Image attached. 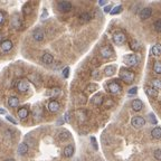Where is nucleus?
I'll list each match as a JSON object with an SVG mask.
<instances>
[{
	"label": "nucleus",
	"instance_id": "32",
	"mask_svg": "<svg viewBox=\"0 0 161 161\" xmlns=\"http://www.w3.org/2000/svg\"><path fill=\"white\" fill-rule=\"evenodd\" d=\"M153 27H154L156 31H158V33H161V19H159V20H157V21H154Z\"/></svg>",
	"mask_w": 161,
	"mask_h": 161
},
{
	"label": "nucleus",
	"instance_id": "34",
	"mask_svg": "<svg viewBox=\"0 0 161 161\" xmlns=\"http://www.w3.org/2000/svg\"><path fill=\"white\" fill-rule=\"evenodd\" d=\"M153 154H154V158H156L157 160H161V150L160 149H157Z\"/></svg>",
	"mask_w": 161,
	"mask_h": 161
},
{
	"label": "nucleus",
	"instance_id": "31",
	"mask_svg": "<svg viewBox=\"0 0 161 161\" xmlns=\"http://www.w3.org/2000/svg\"><path fill=\"white\" fill-rule=\"evenodd\" d=\"M122 11V6H116V7H114V8L111 10V15H118V13H120Z\"/></svg>",
	"mask_w": 161,
	"mask_h": 161
},
{
	"label": "nucleus",
	"instance_id": "29",
	"mask_svg": "<svg viewBox=\"0 0 161 161\" xmlns=\"http://www.w3.org/2000/svg\"><path fill=\"white\" fill-rule=\"evenodd\" d=\"M80 19L82 21H84V22H86V21L91 20V15H89V13H83L82 15L80 16Z\"/></svg>",
	"mask_w": 161,
	"mask_h": 161
},
{
	"label": "nucleus",
	"instance_id": "8",
	"mask_svg": "<svg viewBox=\"0 0 161 161\" xmlns=\"http://www.w3.org/2000/svg\"><path fill=\"white\" fill-rule=\"evenodd\" d=\"M107 89H109V91H110L112 94H119L120 92H121V86H120L116 82H111V83H109L107 84Z\"/></svg>",
	"mask_w": 161,
	"mask_h": 161
},
{
	"label": "nucleus",
	"instance_id": "13",
	"mask_svg": "<svg viewBox=\"0 0 161 161\" xmlns=\"http://www.w3.org/2000/svg\"><path fill=\"white\" fill-rule=\"evenodd\" d=\"M42 60L44 64L51 65V64H53V62H54V57H53V55L49 54V53H44L42 56Z\"/></svg>",
	"mask_w": 161,
	"mask_h": 161
},
{
	"label": "nucleus",
	"instance_id": "3",
	"mask_svg": "<svg viewBox=\"0 0 161 161\" xmlns=\"http://www.w3.org/2000/svg\"><path fill=\"white\" fill-rule=\"evenodd\" d=\"M131 124L136 127V129H140V127H144L145 120H144V118H142V116H134L131 121Z\"/></svg>",
	"mask_w": 161,
	"mask_h": 161
},
{
	"label": "nucleus",
	"instance_id": "25",
	"mask_svg": "<svg viewBox=\"0 0 161 161\" xmlns=\"http://www.w3.org/2000/svg\"><path fill=\"white\" fill-rule=\"evenodd\" d=\"M152 54L154 56H159L161 55V45L160 44H157V45H154V46L152 47Z\"/></svg>",
	"mask_w": 161,
	"mask_h": 161
},
{
	"label": "nucleus",
	"instance_id": "39",
	"mask_svg": "<svg viewBox=\"0 0 161 161\" xmlns=\"http://www.w3.org/2000/svg\"><path fill=\"white\" fill-rule=\"evenodd\" d=\"M98 73H100L98 71H94V72L92 73V76H93L94 78H100L101 76H100V74H98Z\"/></svg>",
	"mask_w": 161,
	"mask_h": 161
},
{
	"label": "nucleus",
	"instance_id": "16",
	"mask_svg": "<svg viewBox=\"0 0 161 161\" xmlns=\"http://www.w3.org/2000/svg\"><path fill=\"white\" fill-rule=\"evenodd\" d=\"M28 150H29V148H28V144L25 143V142H22V143L19 144V147H18V154H20V156H25L26 153L28 152Z\"/></svg>",
	"mask_w": 161,
	"mask_h": 161
},
{
	"label": "nucleus",
	"instance_id": "41",
	"mask_svg": "<svg viewBox=\"0 0 161 161\" xmlns=\"http://www.w3.org/2000/svg\"><path fill=\"white\" fill-rule=\"evenodd\" d=\"M91 141H92V143H93L94 149H98V143H96V141H95V138H94V136L91 138Z\"/></svg>",
	"mask_w": 161,
	"mask_h": 161
},
{
	"label": "nucleus",
	"instance_id": "33",
	"mask_svg": "<svg viewBox=\"0 0 161 161\" xmlns=\"http://www.w3.org/2000/svg\"><path fill=\"white\" fill-rule=\"evenodd\" d=\"M98 86L96 84H89L87 87H86V91H89V92H95V91H98Z\"/></svg>",
	"mask_w": 161,
	"mask_h": 161
},
{
	"label": "nucleus",
	"instance_id": "40",
	"mask_svg": "<svg viewBox=\"0 0 161 161\" xmlns=\"http://www.w3.org/2000/svg\"><path fill=\"white\" fill-rule=\"evenodd\" d=\"M136 92H138V87H132V89L129 91V94H130V95H132V94H136Z\"/></svg>",
	"mask_w": 161,
	"mask_h": 161
},
{
	"label": "nucleus",
	"instance_id": "20",
	"mask_svg": "<svg viewBox=\"0 0 161 161\" xmlns=\"http://www.w3.org/2000/svg\"><path fill=\"white\" fill-rule=\"evenodd\" d=\"M28 114H29V112H28V110H27L26 107H21V109H19V111H18V116H19L21 120H25L26 118H28Z\"/></svg>",
	"mask_w": 161,
	"mask_h": 161
},
{
	"label": "nucleus",
	"instance_id": "44",
	"mask_svg": "<svg viewBox=\"0 0 161 161\" xmlns=\"http://www.w3.org/2000/svg\"><path fill=\"white\" fill-rule=\"evenodd\" d=\"M98 4H100V6H105L106 1L105 0H100V1H98Z\"/></svg>",
	"mask_w": 161,
	"mask_h": 161
},
{
	"label": "nucleus",
	"instance_id": "47",
	"mask_svg": "<svg viewBox=\"0 0 161 161\" xmlns=\"http://www.w3.org/2000/svg\"><path fill=\"white\" fill-rule=\"evenodd\" d=\"M4 161H15V160H13V159H6Z\"/></svg>",
	"mask_w": 161,
	"mask_h": 161
},
{
	"label": "nucleus",
	"instance_id": "30",
	"mask_svg": "<svg viewBox=\"0 0 161 161\" xmlns=\"http://www.w3.org/2000/svg\"><path fill=\"white\" fill-rule=\"evenodd\" d=\"M22 13H24L25 16L29 15V13H31V6H30L29 4H25V6H24V8H22Z\"/></svg>",
	"mask_w": 161,
	"mask_h": 161
},
{
	"label": "nucleus",
	"instance_id": "46",
	"mask_svg": "<svg viewBox=\"0 0 161 161\" xmlns=\"http://www.w3.org/2000/svg\"><path fill=\"white\" fill-rule=\"evenodd\" d=\"M0 114H6V111L4 109H0Z\"/></svg>",
	"mask_w": 161,
	"mask_h": 161
},
{
	"label": "nucleus",
	"instance_id": "4",
	"mask_svg": "<svg viewBox=\"0 0 161 161\" xmlns=\"http://www.w3.org/2000/svg\"><path fill=\"white\" fill-rule=\"evenodd\" d=\"M33 38L36 42H42L44 38H45V33L44 30L40 29V28H36V29L33 31Z\"/></svg>",
	"mask_w": 161,
	"mask_h": 161
},
{
	"label": "nucleus",
	"instance_id": "45",
	"mask_svg": "<svg viewBox=\"0 0 161 161\" xmlns=\"http://www.w3.org/2000/svg\"><path fill=\"white\" fill-rule=\"evenodd\" d=\"M65 121H66V122H68V121H69V113H66V114H65Z\"/></svg>",
	"mask_w": 161,
	"mask_h": 161
},
{
	"label": "nucleus",
	"instance_id": "36",
	"mask_svg": "<svg viewBox=\"0 0 161 161\" xmlns=\"http://www.w3.org/2000/svg\"><path fill=\"white\" fill-rule=\"evenodd\" d=\"M6 119L8 120L9 122L13 123V124H17V121H16V120L13 119V116H11V115H6Z\"/></svg>",
	"mask_w": 161,
	"mask_h": 161
},
{
	"label": "nucleus",
	"instance_id": "10",
	"mask_svg": "<svg viewBox=\"0 0 161 161\" xmlns=\"http://www.w3.org/2000/svg\"><path fill=\"white\" fill-rule=\"evenodd\" d=\"M100 53H101L102 57H104V58H110V57H112V55H113L112 49L107 46L102 47L101 49H100Z\"/></svg>",
	"mask_w": 161,
	"mask_h": 161
},
{
	"label": "nucleus",
	"instance_id": "17",
	"mask_svg": "<svg viewBox=\"0 0 161 161\" xmlns=\"http://www.w3.org/2000/svg\"><path fill=\"white\" fill-rule=\"evenodd\" d=\"M8 105L10 107H13V109L18 107L19 106V98H16V96H10L8 98Z\"/></svg>",
	"mask_w": 161,
	"mask_h": 161
},
{
	"label": "nucleus",
	"instance_id": "2",
	"mask_svg": "<svg viewBox=\"0 0 161 161\" xmlns=\"http://www.w3.org/2000/svg\"><path fill=\"white\" fill-rule=\"evenodd\" d=\"M138 56L134 55V54H127L123 57V62L129 65V66H136L138 64Z\"/></svg>",
	"mask_w": 161,
	"mask_h": 161
},
{
	"label": "nucleus",
	"instance_id": "42",
	"mask_svg": "<svg viewBox=\"0 0 161 161\" xmlns=\"http://www.w3.org/2000/svg\"><path fill=\"white\" fill-rule=\"evenodd\" d=\"M111 4H107V6H105L104 7V13H111Z\"/></svg>",
	"mask_w": 161,
	"mask_h": 161
},
{
	"label": "nucleus",
	"instance_id": "19",
	"mask_svg": "<svg viewBox=\"0 0 161 161\" xmlns=\"http://www.w3.org/2000/svg\"><path fill=\"white\" fill-rule=\"evenodd\" d=\"M69 138H71V133L68 131H66V130L60 131V133H58V139H60V141H66L68 140Z\"/></svg>",
	"mask_w": 161,
	"mask_h": 161
},
{
	"label": "nucleus",
	"instance_id": "37",
	"mask_svg": "<svg viewBox=\"0 0 161 161\" xmlns=\"http://www.w3.org/2000/svg\"><path fill=\"white\" fill-rule=\"evenodd\" d=\"M60 89H51V95L53 96H56V95H60Z\"/></svg>",
	"mask_w": 161,
	"mask_h": 161
},
{
	"label": "nucleus",
	"instance_id": "38",
	"mask_svg": "<svg viewBox=\"0 0 161 161\" xmlns=\"http://www.w3.org/2000/svg\"><path fill=\"white\" fill-rule=\"evenodd\" d=\"M68 73H69V68L68 67H65L63 71V76L65 77V78H67L68 77Z\"/></svg>",
	"mask_w": 161,
	"mask_h": 161
},
{
	"label": "nucleus",
	"instance_id": "22",
	"mask_svg": "<svg viewBox=\"0 0 161 161\" xmlns=\"http://www.w3.org/2000/svg\"><path fill=\"white\" fill-rule=\"evenodd\" d=\"M151 136H152V138H154V139H160L161 138V127H154L152 131H151Z\"/></svg>",
	"mask_w": 161,
	"mask_h": 161
},
{
	"label": "nucleus",
	"instance_id": "43",
	"mask_svg": "<svg viewBox=\"0 0 161 161\" xmlns=\"http://www.w3.org/2000/svg\"><path fill=\"white\" fill-rule=\"evenodd\" d=\"M4 21V15L0 11V24H2Z\"/></svg>",
	"mask_w": 161,
	"mask_h": 161
},
{
	"label": "nucleus",
	"instance_id": "1",
	"mask_svg": "<svg viewBox=\"0 0 161 161\" xmlns=\"http://www.w3.org/2000/svg\"><path fill=\"white\" fill-rule=\"evenodd\" d=\"M120 77L123 80V82H125L127 84H130L134 80L136 74L132 71H130L129 68H121L120 69Z\"/></svg>",
	"mask_w": 161,
	"mask_h": 161
},
{
	"label": "nucleus",
	"instance_id": "9",
	"mask_svg": "<svg viewBox=\"0 0 161 161\" xmlns=\"http://www.w3.org/2000/svg\"><path fill=\"white\" fill-rule=\"evenodd\" d=\"M17 89L19 92H21V93H25V92H27L28 89H29V83L27 82V80H19L17 84Z\"/></svg>",
	"mask_w": 161,
	"mask_h": 161
},
{
	"label": "nucleus",
	"instance_id": "14",
	"mask_svg": "<svg viewBox=\"0 0 161 161\" xmlns=\"http://www.w3.org/2000/svg\"><path fill=\"white\" fill-rule=\"evenodd\" d=\"M131 106H132V109H133V111H136V112H139V111L142 110V107H143V103H142L140 100L136 98V100H133V101H132Z\"/></svg>",
	"mask_w": 161,
	"mask_h": 161
},
{
	"label": "nucleus",
	"instance_id": "23",
	"mask_svg": "<svg viewBox=\"0 0 161 161\" xmlns=\"http://www.w3.org/2000/svg\"><path fill=\"white\" fill-rule=\"evenodd\" d=\"M115 72V67L114 66H112V65H109V66H106L104 68V73H105L106 76H112Z\"/></svg>",
	"mask_w": 161,
	"mask_h": 161
},
{
	"label": "nucleus",
	"instance_id": "7",
	"mask_svg": "<svg viewBox=\"0 0 161 161\" xmlns=\"http://www.w3.org/2000/svg\"><path fill=\"white\" fill-rule=\"evenodd\" d=\"M13 48V42L9 40V39H6L4 42H1L0 44V49L4 51V53H8V51H11Z\"/></svg>",
	"mask_w": 161,
	"mask_h": 161
},
{
	"label": "nucleus",
	"instance_id": "27",
	"mask_svg": "<svg viewBox=\"0 0 161 161\" xmlns=\"http://www.w3.org/2000/svg\"><path fill=\"white\" fill-rule=\"evenodd\" d=\"M153 72L156 74H161V62H156L153 64Z\"/></svg>",
	"mask_w": 161,
	"mask_h": 161
},
{
	"label": "nucleus",
	"instance_id": "26",
	"mask_svg": "<svg viewBox=\"0 0 161 161\" xmlns=\"http://www.w3.org/2000/svg\"><path fill=\"white\" fill-rule=\"evenodd\" d=\"M103 96H102L101 94H98L96 96H94L93 98V103L94 104H96V105H101L102 103H103Z\"/></svg>",
	"mask_w": 161,
	"mask_h": 161
},
{
	"label": "nucleus",
	"instance_id": "35",
	"mask_svg": "<svg viewBox=\"0 0 161 161\" xmlns=\"http://www.w3.org/2000/svg\"><path fill=\"white\" fill-rule=\"evenodd\" d=\"M149 118H150V122L152 123V124H157V119H156V116H154L153 113H150Z\"/></svg>",
	"mask_w": 161,
	"mask_h": 161
},
{
	"label": "nucleus",
	"instance_id": "11",
	"mask_svg": "<svg viewBox=\"0 0 161 161\" xmlns=\"http://www.w3.org/2000/svg\"><path fill=\"white\" fill-rule=\"evenodd\" d=\"M11 27L15 28V29H19L21 27V19L17 13L13 16V19H11Z\"/></svg>",
	"mask_w": 161,
	"mask_h": 161
},
{
	"label": "nucleus",
	"instance_id": "15",
	"mask_svg": "<svg viewBox=\"0 0 161 161\" xmlns=\"http://www.w3.org/2000/svg\"><path fill=\"white\" fill-rule=\"evenodd\" d=\"M60 103L57 101H51L49 103H48V110L51 111V112H53V113H55V112H57V111L60 110Z\"/></svg>",
	"mask_w": 161,
	"mask_h": 161
},
{
	"label": "nucleus",
	"instance_id": "28",
	"mask_svg": "<svg viewBox=\"0 0 161 161\" xmlns=\"http://www.w3.org/2000/svg\"><path fill=\"white\" fill-rule=\"evenodd\" d=\"M152 86L153 89H156L157 91H161V80H153Z\"/></svg>",
	"mask_w": 161,
	"mask_h": 161
},
{
	"label": "nucleus",
	"instance_id": "5",
	"mask_svg": "<svg viewBox=\"0 0 161 161\" xmlns=\"http://www.w3.org/2000/svg\"><path fill=\"white\" fill-rule=\"evenodd\" d=\"M57 7L62 13H68L72 9V4L69 1H60L57 4Z\"/></svg>",
	"mask_w": 161,
	"mask_h": 161
},
{
	"label": "nucleus",
	"instance_id": "12",
	"mask_svg": "<svg viewBox=\"0 0 161 161\" xmlns=\"http://www.w3.org/2000/svg\"><path fill=\"white\" fill-rule=\"evenodd\" d=\"M63 154H64V157H66V158L72 157L73 154H74V145H73V144L66 145L63 150Z\"/></svg>",
	"mask_w": 161,
	"mask_h": 161
},
{
	"label": "nucleus",
	"instance_id": "18",
	"mask_svg": "<svg viewBox=\"0 0 161 161\" xmlns=\"http://www.w3.org/2000/svg\"><path fill=\"white\" fill-rule=\"evenodd\" d=\"M151 13H152V9L151 8H144L141 10V13H140V17L141 19H148L150 16H151Z\"/></svg>",
	"mask_w": 161,
	"mask_h": 161
},
{
	"label": "nucleus",
	"instance_id": "21",
	"mask_svg": "<svg viewBox=\"0 0 161 161\" xmlns=\"http://www.w3.org/2000/svg\"><path fill=\"white\" fill-rule=\"evenodd\" d=\"M145 92L150 98H157L158 96V91L156 89H153V87H147Z\"/></svg>",
	"mask_w": 161,
	"mask_h": 161
},
{
	"label": "nucleus",
	"instance_id": "24",
	"mask_svg": "<svg viewBox=\"0 0 161 161\" xmlns=\"http://www.w3.org/2000/svg\"><path fill=\"white\" fill-rule=\"evenodd\" d=\"M130 47H131V49L132 51H140L141 49V44L138 40H132L131 44H130Z\"/></svg>",
	"mask_w": 161,
	"mask_h": 161
},
{
	"label": "nucleus",
	"instance_id": "48",
	"mask_svg": "<svg viewBox=\"0 0 161 161\" xmlns=\"http://www.w3.org/2000/svg\"><path fill=\"white\" fill-rule=\"evenodd\" d=\"M0 39H1V34H0Z\"/></svg>",
	"mask_w": 161,
	"mask_h": 161
},
{
	"label": "nucleus",
	"instance_id": "6",
	"mask_svg": "<svg viewBox=\"0 0 161 161\" xmlns=\"http://www.w3.org/2000/svg\"><path fill=\"white\" fill-rule=\"evenodd\" d=\"M125 39H127L125 35L123 34V33H121V31H118V33H115V34L113 35V42H114L116 45H122L123 42H125Z\"/></svg>",
	"mask_w": 161,
	"mask_h": 161
}]
</instances>
